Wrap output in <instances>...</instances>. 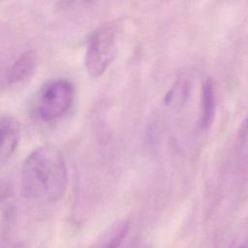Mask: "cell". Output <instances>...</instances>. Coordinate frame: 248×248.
<instances>
[{"instance_id":"1","label":"cell","mask_w":248,"mask_h":248,"mask_svg":"<svg viewBox=\"0 0 248 248\" xmlns=\"http://www.w3.org/2000/svg\"><path fill=\"white\" fill-rule=\"evenodd\" d=\"M24 197L36 203L58 202L68 185V170L63 154L53 145L35 148L25 158L20 174Z\"/></svg>"},{"instance_id":"2","label":"cell","mask_w":248,"mask_h":248,"mask_svg":"<svg viewBox=\"0 0 248 248\" xmlns=\"http://www.w3.org/2000/svg\"><path fill=\"white\" fill-rule=\"evenodd\" d=\"M76 98L75 85L67 78H52L44 83L33 102V114L37 119L52 123L66 116Z\"/></svg>"},{"instance_id":"3","label":"cell","mask_w":248,"mask_h":248,"mask_svg":"<svg viewBox=\"0 0 248 248\" xmlns=\"http://www.w3.org/2000/svg\"><path fill=\"white\" fill-rule=\"evenodd\" d=\"M117 42L115 23H104L91 33L84 52V66L91 77L97 78L107 70L115 55Z\"/></svg>"},{"instance_id":"4","label":"cell","mask_w":248,"mask_h":248,"mask_svg":"<svg viewBox=\"0 0 248 248\" xmlns=\"http://www.w3.org/2000/svg\"><path fill=\"white\" fill-rule=\"evenodd\" d=\"M37 67V54L28 49L22 52L11 65L3 77V85H15L28 79Z\"/></svg>"},{"instance_id":"5","label":"cell","mask_w":248,"mask_h":248,"mask_svg":"<svg viewBox=\"0 0 248 248\" xmlns=\"http://www.w3.org/2000/svg\"><path fill=\"white\" fill-rule=\"evenodd\" d=\"M0 164L1 167H3L16 150L20 137L19 122L12 115H2L0 120Z\"/></svg>"},{"instance_id":"6","label":"cell","mask_w":248,"mask_h":248,"mask_svg":"<svg viewBox=\"0 0 248 248\" xmlns=\"http://www.w3.org/2000/svg\"><path fill=\"white\" fill-rule=\"evenodd\" d=\"M216 108V91L215 84L211 78H206L202 87L201 109L199 125L202 130L210 128L215 115Z\"/></svg>"},{"instance_id":"7","label":"cell","mask_w":248,"mask_h":248,"mask_svg":"<svg viewBox=\"0 0 248 248\" xmlns=\"http://www.w3.org/2000/svg\"><path fill=\"white\" fill-rule=\"evenodd\" d=\"M130 229L128 220H120L110 226L95 243L93 248H119Z\"/></svg>"},{"instance_id":"8","label":"cell","mask_w":248,"mask_h":248,"mask_svg":"<svg viewBox=\"0 0 248 248\" xmlns=\"http://www.w3.org/2000/svg\"><path fill=\"white\" fill-rule=\"evenodd\" d=\"M16 217V207L14 203L13 197L9 190H4L2 188L1 192V227L2 233L6 231H10Z\"/></svg>"},{"instance_id":"9","label":"cell","mask_w":248,"mask_h":248,"mask_svg":"<svg viewBox=\"0 0 248 248\" xmlns=\"http://www.w3.org/2000/svg\"><path fill=\"white\" fill-rule=\"evenodd\" d=\"M241 147L244 152L248 151V119L245 123L244 130L242 133V139H241Z\"/></svg>"},{"instance_id":"10","label":"cell","mask_w":248,"mask_h":248,"mask_svg":"<svg viewBox=\"0 0 248 248\" xmlns=\"http://www.w3.org/2000/svg\"><path fill=\"white\" fill-rule=\"evenodd\" d=\"M12 248H27V246L24 243H16Z\"/></svg>"},{"instance_id":"11","label":"cell","mask_w":248,"mask_h":248,"mask_svg":"<svg viewBox=\"0 0 248 248\" xmlns=\"http://www.w3.org/2000/svg\"><path fill=\"white\" fill-rule=\"evenodd\" d=\"M133 248H149V247L146 246V245H140V246H135Z\"/></svg>"},{"instance_id":"12","label":"cell","mask_w":248,"mask_h":248,"mask_svg":"<svg viewBox=\"0 0 248 248\" xmlns=\"http://www.w3.org/2000/svg\"><path fill=\"white\" fill-rule=\"evenodd\" d=\"M238 248H247V246H246V245H241V246H239Z\"/></svg>"}]
</instances>
